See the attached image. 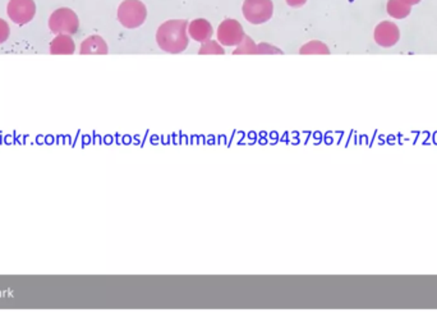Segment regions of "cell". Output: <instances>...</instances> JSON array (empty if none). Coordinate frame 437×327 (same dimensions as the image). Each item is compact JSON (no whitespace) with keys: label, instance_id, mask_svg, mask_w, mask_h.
<instances>
[{"label":"cell","instance_id":"obj_1","mask_svg":"<svg viewBox=\"0 0 437 327\" xmlns=\"http://www.w3.org/2000/svg\"><path fill=\"white\" fill-rule=\"evenodd\" d=\"M156 41L165 53H183L189 44L188 22L185 19H172L163 23L156 32Z\"/></svg>","mask_w":437,"mask_h":327},{"label":"cell","instance_id":"obj_2","mask_svg":"<svg viewBox=\"0 0 437 327\" xmlns=\"http://www.w3.org/2000/svg\"><path fill=\"white\" fill-rule=\"evenodd\" d=\"M147 17V10L140 0H124L118 8V19L126 28L142 26Z\"/></svg>","mask_w":437,"mask_h":327},{"label":"cell","instance_id":"obj_3","mask_svg":"<svg viewBox=\"0 0 437 327\" xmlns=\"http://www.w3.org/2000/svg\"><path fill=\"white\" fill-rule=\"evenodd\" d=\"M80 27V21L75 12L68 8L56 10L49 19V28L56 35H75Z\"/></svg>","mask_w":437,"mask_h":327},{"label":"cell","instance_id":"obj_4","mask_svg":"<svg viewBox=\"0 0 437 327\" xmlns=\"http://www.w3.org/2000/svg\"><path fill=\"white\" fill-rule=\"evenodd\" d=\"M274 13L271 0H244L243 16L252 25H261L270 21Z\"/></svg>","mask_w":437,"mask_h":327},{"label":"cell","instance_id":"obj_5","mask_svg":"<svg viewBox=\"0 0 437 327\" xmlns=\"http://www.w3.org/2000/svg\"><path fill=\"white\" fill-rule=\"evenodd\" d=\"M244 36L242 25L235 19H225L217 28V41L224 47H238Z\"/></svg>","mask_w":437,"mask_h":327},{"label":"cell","instance_id":"obj_6","mask_svg":"<svg viewBox=\"0 0 437 327\" xmlns=\"http://www.w3.org/2000/svg\"><path fill=\"white\" fill-rule=\"evenodd\" d=\"M7 13L16 25L23 26L35 17L36 5L34 0H10Z\"/></svg>","mask_w":437,"mask_h":327},{"label":"cell","instance_id":"obj_7","mask_svg":"<svg viewBox=\"0 0 437 327\" xmlns=\"http://www.w3.org/2000/svg\"><path fill=\"white\" fill-rule=\"evenodd\" d=\"M399 28L392 22H381L375 29V40L380 47H394L399 41Z\"/></svg>","mask_w":437,"mask_h":327},{"label":"cell","instance_id":"obj_8","mask_svg":"<svg viewBox=\"0 0 437 327\" xmlns=\"http://www.w3.org/2000/svg\"><path fill=\"white\" fill-rule=\"evenodd\" d=\"M188 34L197 43L204 44L206 41L211 40L213 35H214V29H213V26L209 23V21L202 19H195L188 26Z\"/></svg>","mask_w":437,"mask_h":327},{"label":"cell","instance_id":"obj_9","mask_svg":"<svg viewBox=\"0 0 437 327\" xmlns=\"http://www.w3.org/2000/svg\"><path fill=\"white\" fill-rule=\"evenodd\" d=\"M108 53L109 51H108L106 43L104 41L103 38L97 35L86 38L81 44V50H80V54L82 56H106Z\"/></svg>","mask_w":437,"mask_h":327},{"label":"cell","instance_id":"obj_10","mask_svg":"<svg viewBox=\"0 0 437 327\" xmlns=\"http://www.w3.org/2000/svg\"><path fill=\"white\" fill-rule=\"evenodd\" d=\"M75 50V41L71 35H56L50 44V53L53 56H72Z\"/></svg>","mask_w":437,"mask_h":327},{"label":"cell","instance_id":"obj_11","mask_svg":"<svg viewBox=\"0 0 437 327\" xmlns=\"http://www.w3.org/2000/svg\"><path fill=\"white\" fill-rule=\"evenodd\" d=\"M388 13L394 19H405L407 16H410V5L405 4L401 0H389V3H388Z\"/></svg>","mask_w":437,"mask_h":327},{"label":"cell","instance_id":"obj_12","mask_svg":"<svg viewBox=\"0 0 437 327\" xmlns=\"http://www.w3.org/2000/svg\"><path fill=\"white\" fill-rule=\"evenodd\" d=\"M234 56H252V54H259V47L253 43L250 36H244L242 43L238 47L233 51Z\"/></svg>","mask_w":437,"mask_h":327},{"label":"cell","instance_id":"obj_13","mask_svg":"<svg viewBox=\"0 0 437 327\" xmlns=\"http://www.w3.org/2000/svg\"><path fill=\"white\" fill-rule=\"evenodd\" d=\"M329 47L321 41H311L300 47L299 54H329Z\"/></svg>","mask_w":437,"mask_h":327},{"label":"cell","instance_id":"obj_14","mask_svg":"<svg viewBox=\"0 0 437 327\" xmlns=\"http://www.w3.org/2000/svg\"><path fill=\"white\" fill-rule=\"evenodd\" d=\"M200 56H207V54H214V56H223L225 54L223 47L219 45V43L209 40L202 44V47L198 51Z\"/></svg>","mask_w":437,"mask_h":327},{"label":"cell","instance_id":"obj_15","mask_svg":"<svg viewBox=\"0 0 437 327\" xmlns=\"http://www.w3.org/2000/svg\"><path fill=\"white\" fill-rule=\"evenodd\" d=\"M10 38V26L5 21L0 19V44L5 43Z\"/></svg>","mask_w":437,"mask_h":327},{"label":"cell","instance_id":"obj_16","mask_svg":"<svg viewBox=\"0 0 437 327\" xmlns=\"http://www.w3.org/2000/svg\"><path fill=\"white\" fill-rule=\"evenodd\" d=\"M259 54H283V51L278 47H270L268 44H261L259 47Z\"/></svg>","mask_w":437,"mask_h":327},{"label":"cell","instance_id":"obj_17","mask_svg":"<svg viewBox=\"0 0 437 327\" xmlns=\"http://www.w3.org/2000/svg\"><path fill=\"white\" fill-rule=\"evenodd\" d=\"M306 1H307V0H287L288 5L293 7V8H299V7L305 5V4H306Z\"/></svg>","mask_w":437,"mask_h":327},{"label":"cell","instance_id":"obj_18","mask_svg":"<svg viewBox=\"0 0 437 327\" xmlns=\"http://www.w3.org/2000/svg\"><path fill=\"white\" fill-rule=\"evenodd\" d=\"M401 1H404L408 5H414V4H418L421 0H401Z\"/></svg>","mask_w":437,"mask_h":327}]
</instances>
